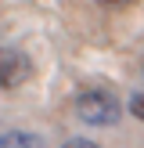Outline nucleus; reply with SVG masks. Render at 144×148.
<instances>
[{"label": "nucleus", "mask_w": 144, "mask_h": 148, "mask_svg": "<svg viewBox=\"0 0 144 148\" xmlns=\"http://www.w3.org/2000/svg\"><path fill=\"white\" fill-rule=\"evenodd\" d=\"M0 148H47V141L33 130H7L0 137Z\"/></svg>", "instance_id": "7ed1b4c3"}, {"label": "nucleus", "mask_w": 144, "mask_h": 148, "mask_svg": "<svg viewBox=\"0 0 144 148\" xmlns=\"http://www.w3.org/2000/svg\"><path fill=\"white\" fill-rule=\"evenodd\" d=\"M29 76H33L29 58L22 54V51H14V47H0V90H14V87H22Z\"/></svg>", "instance_id": "f03ea898"}, {"label": "nucleus", "mask_w": 144, "mask_h": 148, "mask_svg": "<svg viewBox=\"0 0 144 148\" xmlns=\"http://www.w3.org/2000/svg\"><path fill=\"white\" fill-rule=\"evenodd\" d=\"M97 4H108V7H130V4H137V0H97Z\"/></svg>", "instance_id": "423d86ee"}, {"label": "nucleus", "mask_w": 144, "mask_h": 148, "mask_svg": "<svg viewBox=\"0 0 144 148\" xmlns=\"http://www.w3.org/2000/svg\"><path fill=\"white\" fill-rule=\"evenodd\" d=\"M76 116L86 123V127H115L122 116V105L112 90H101V87H90L76 98Z\"/></svg>", "instance_id": "f257e3e1"}, {"label": "nucleus", "mask_w": 144, "mask_h": 148, "mask_svg": "<svg viewBox=\"0 0 144 148\" xmlns=\"http://www.w3.org/2000/svg\"><path fill=\"white\" fill-rule=\"evenodd\" d=\"M130 112H133L137 119H144V90H137L133 98H130Z\"/></svg>", "instance_id": "20e7f679"}, {"label": "nucleus", "mask_w": 144, "mask_h": 148, "mask_svg": "<svg viewBox=\"0 0 144 148\" xmlns=\"http://www.w3.org/2000/svg\"><path fill=\"white\" fill-rule=\"evenodd\" d=\"M61 148H101V145H94V141H86V137H69Z\"/></svg>", "instance_id": "39448f33"}]
</instances>
